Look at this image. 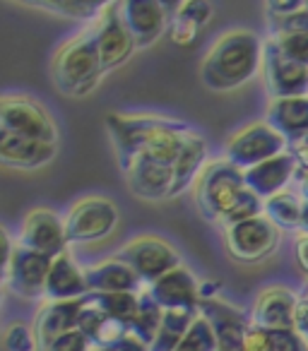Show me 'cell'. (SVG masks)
Here are the masks:
<instances>
[{"label": "cell", "mask_w": 308, "mask_h": 351, "mask_svg": "<svg viewBox=\"0 0 308 351\" xmlns=\"http://www.w3.org/2000/svg\"><path fill=\"white\" fill-rule=\"evenodd\" d=\"M106 130L113 140L116 154L145 156L174 169L178 154L186 147L188 137L196 128L183 121L162 116H147V113H108Z\"/></svg>", "instance_id": "6da1fadb"}, {"label": "cell", "mask_w": 308, "mask_h": 351, "mask_svg": "<svg viewBox=\"0 0 308 351\" xmlns=\"http://www.w3.org/2000/svg\"><path fill=\"white\" fill-rule=\"evenodd\" d=\"M196 202L207 221L224 226L265 215V200L246 186L244 171L226 159L210 161L205 166L196 183Z\"/></svg>", "instance_id": "7a4b0ae2"}, {"label": "cell", "mask_w": 308, "mask_h": 351, "mask_svg": "<svg viewBox=\"0 0 308 351\" xmlns=\"http://www.w3.org/2000/svg\"><path fill=\"white\" fill-rule=\"evenodd\" d=\"M263 49L260 36L250 29H229L212 44L200 63V80L212 92L239 89L258 75L263 68Z\"/></svg>", "instance_id": "3957f363"}, {"label": "cell", "mask_w": 308, "mask_h": 351, "mask_svg": "<svg viewBox=\"0 0 308 351\" xmlns=\"http://www.w3.org/2000/svg\"><path fill=\"white\" fill-rule=\"evenodd\" d=\"M51 77L60 94L73 99L87 97L99 87L104 68L99 58L94 27H87L78 36L58 46L51 60Z\"/></svg>", "instance_id": "277c9868"}, {"label": "cell", "mask_w": 308, "mask_h": 351, "mask_svg": "<svg viewBox=\"0 0 308 351\" xmlns=\"http://www.w3.org/2000/svg\"><path fill=\"white\" fill-rule=\"evenodd\" d=\"M284 152H289V142L268 121H253L226 140L224 159L239 166L241 171H248Z\"/></svg>", "instance_id": "5b68a950"}, {"label": "cell", "mask_w": 308, "mask_h": 351, "mask_svg": "<svg viewBox=\"0 0 308 351\" xmlns=\"http://www.w3.org/2000/svg\"><path fill=\"white\" fill-rule=\"evenodd\" d=\"M0 130L15 132L32 140L58 145V125L54 116L27 94H3L0 99Z\"/></svg>", "instance_id": "8992f818"}, {"label": "cell", "mask_w": 308, "mask_h": 351, "mask_svg": "<svg viewBox=\"0 0 308 351\" xmlns=\"http://www.w3.org/2000/svg\"><path fill=\"white\" fill-rule=\"evenodd\" d=\"M63 219L68 243H94L116 229L118 207L108 197L89 195L75 202Z\"/></svg>", "instance_id": "52a82bcc"}, {"label": "cell", "mask_w": 308, "mask_h": 351, "mask_svg": "<svg viewBox=\"0 0 308 351\" xmlns=\"http://www.w3.org/2000/svg\"><path fill=\"white\" fill-rule=\"evenodd\" d=\"M118 258L126 260L145 284H154L157 279L167 277L169 272L181 267V258L174 250V245H169L164 239L152 234H142L130 239L121 248Z\"/></svg>", "instance_id": "ba28073f"}, {"label": "cell", "mask_w": 308, "mask_h": 351, "mask_svg": "<svg viewBox=\"0 0 308 351\" xmlns=\"http://www.w3.org/2000/svg\"><path fill=\"white\" fill-rule=\"evenodd\" d=\"M226 248L239 263H263L279 248V229L265 215L226 226Z\"/></svg>", "instance_id": "9c48e42d"}, {"label": "cell", "mask_w": 308, "mask_h": 351, "mask_svg": "<svg viewBox=\"0 0 308 351\" xmlns=\"http://www.w3.org/2000/svg\"><path fill=\"white\" fill-rule=\"evenodd\" d=\"M116 156L132 195L147 202L169 200L174 186L171 166L145 159V156H132V154H116Z\"/></svg>", "instance_id": "30bf717a"}, {"label": "cell", "mask_w": 308, "mask_h": 351, "mask_svg": "<svg viewBox=\"0 0 308 351\" xmlns=\"http://www.w3.org/2000/svg\"><path fill=\"white\" fill-rule=\"evenodd\" d=\"M94 34H97V49L99 58H102L104 75L126 65L132 51H137L135 39H132L130 29H128L126 20H123L121 3H108L102 20L94 25Z\"/></svg>", "instance_id": "8fae6325"}, {"label": "cell", "mask_w": 308, "mask_h": 351, "mask_svg": "<svg viewBox=\"0 0 308 351\" xmlns=\"http://www.w3.org/2000/svg\"><path fill=\"white\" fill-rule=\"evenodd\" d=\"M54 267V260L46 258L41 253L25 248L17 243L12 248V255L3 263V274H5V284L25 298H39L44 296L46 279Z\"/></svg>", "instance_id": "7c38bea8"}, {"label": "cell", "mask_w": 308, "mask_h": 351, "mask_svg": "<svg viewBox=\"0 0 308 351\" xmlns=\"http://www.w3.org/2000/svg\"><path fill=\"white\" fill-rule=\"evenodd\" d=\"M20 245L41 253L46 258L56 260L65 255L68 248V236H65V219L58 217V212L49 207H36L22 219L20 226Z\"/></svg>", "instance_id": "4fadbf2b"}, {"label": "cell", "mask_w": 308, "mask_h": 351, "mask_svg": "<svg viewBox=\"0 0 308 351\" xmlns=\"http://www.w3.org/2000/svg\"><path fill=\"white\" fill-rule=\"evenodd\" d=\"M263 70L265 87L272 99H292L308 94V68L301 63H294L279 51L277 41L270 36L263 49Z\"/></svg>", "instance_id": "5bb4252c"}, {"label": "cell", "mask_w": 308, "mask_h": 351, "mask_svg": "<svg viewBox=\"0 0 308 351\" xmlns=\"http://www.w3.org/2000/svg\"><path fill=\"white\" fill-rule=\"evenodd\" d=\"M200 315L207 317V322L215 330L217 351H244L250 317L241 308L231 306L217 296H207L200 301Z\"/></svg>", "instance_id": "9a60e30c"}, {"label": "cell", "mask_w": 308, "mask_h": 351, "mask_svg": "<svg viewBox=\"0 0 308 351\" xmlns=\"http://www.w3.org/2000/svg\"><path fill=\"white\" fill-rule=\"evenodd\" d=\"M169 3L159 0H128L121 3L123 20L135 39L137 49H150L171 25V10Z\"/></svg>", "instance_id": "2e32d148"}, {"label": "cell", "mask_w": 308, "mask_h": 351, "mask_svg": "<svg viewBox=\"0 0 308 351\" xmlns=\"http://www.w3.org/2000/svg\"><path fill=\"white\" fill-rule=\"evenodd\" d=\"M154 301L164 308V311H193L200 313V301H202V287L191 269L176 267L174 272H169L167 277L157 279L154 284H150L147 289Z\"/></svg>", "instance_id": "e0dca14e"}, {"label": "cell", "mask_w": 308, "mask_h": 351, "mask_svg": "<svg viewBox=\"0 0 308 351\" xmlns=\"http://www.w3.org/2000/svg\"><path fill=\"white\" fill-rule=\"evenodd\" d=\"M298 317V296L287 287H270L258 293L250 311V322L268 332L294 330Z\"/></svg>", "instance_id": "ac0fdd59"}, {"label": "cell", "mask_w": 308, "mask_h": 351, "mask_svg": "<svg viewBox=\"0 0 308 351\" xmlns=\"http://www.w3.org/2000/svg\"><path fill=\"white\" fill-rule=\"evenodd\" d=\"M58 156V145H49V142L32 140V137H22L15 132L0 130V161L8 169H20V171H34L44 169Z\"/></svg>", "instance_id": "d6986e66"}, {"label": "cell", "mask_w": 308, "mask_h": 351, "mask_svg": "<svg viewBox=\"0 0 308 351\" xmlns=\"http://www.w3.org/2000/svg\"><path fill=\"white\" fill-rule=\"evenodd\" d=\"M84 298H78V301H49L41 308L34 320V335L36 341H39V351H46L56 339L78 330V315L84 306Z\"/></svg>", "instance_id": "ffe728a7"}, {"label": "cell", "mask_w": 308, "mask_h": 351, "mask_svg": "<svg viewBox=\"0 0 308 351\" xmlns=\"http://www.w3.org/2000/svg\"><path fill=\"white\" fill-rule=\"evenodd\" d=\"M296 161H294L292 152L274 156L270 161L253 166V169L244 171L246 173V186L260 197V200H270V197L284 193V188L289 186L292 178H296Z\"/></svg>", "instance_id": "44dd1931"}, {"label": "cell", "mask_w": 308, "mask_h": 351, "mask_svg": "<svg viewBox=\"0 0 308 351\" xmlns=\"http://www.w3.org/2000/svg\"><path fill=\"white\" fill-rule=\"evenodd\" d=\"M265 121L289 142V147L301 145L308 135V94L292 99H272Z\"/></svg>", "instance_id": "7402d4cb"}, {"label": "cell", "mask_w": 308, "mask_h": 351, "mask_svg": "<svg viewBox=\"0 0 308 351\" xmlns=\"http://www.w3.org/2000/svg\"><path fill=\"white\" fill-rule=\"evenodd\" d=\"M92 293H140L142 279L121 258H108L84 269Z\"/></svg>", "instance_id": "603a6c76"}, {"label": "cell", "mask_w": 308, "mask_h": 351, "mask_svg": "<svg viewBox=\"0 0 308 351\" xmlns=\"http://www.w3.org/2000/svg\"><path fill=\"white\" fill-rule=\"evenodd\" d=\"M89 293L92 291H89L84 269H80L68 253L56 258L49 279H46L44 298H49V301H78Z\"/></svg>", "instance_id": "cb8c5ba5"}, {"label": "cell", "mask_w": 308, "mask_h": 351, "mask_svg": "<svg viewBox=\"0 0 308 351\" xmlns=\"http://www.w3.org/2000/svg\"><path fill=\"white\" fill-rule=\"evenodd\" d=\"M205 159H207V142H205V137L196 130L188 137L186 147H183V152L178 154L176 164H174V186H171L169 200L183 195V193L193 186V181L200 178V173L207 166Z\"/></svg>", "instance_id": "d4e9b609"}, {"label": "cell", "mask_w": 308, "mask_h": 351, "mask_svg": "<svg viewBox=\"0 0 308 351\" xmlns=\"http://www.w3.org/2000/svg\"><path fill=\"white\" fill-rule=\"evenodd\" d=\"M198 315L200 313L193 311H164L162 327H159L154 341L150 344V351H176V346L188 335Z\"/></svg>", "instance_id": "484cf974"}, {"label": "cell", "mask_w": 308, "mask_h": 351, "mask_svg": "<svg viewBox=\"0 0 308 351\" xmlns=\"http://www.w3.org/2000/svg\"><path fill=\"white\" fill-rule=\"evenodd\" d=\"M301 212H303V200L296 193L284 191L279 195L265 200V217L279 231H301Z\"/></svg>", "instance_id": "4316f807"}, {"label": "cell", "mask_w": 308, "mask_h": 351, "mask_svg": "<svg viewBox=\"0 0 308 351\" xmlns=\"http://www.w3.org/2000/svg\"><path fill=\"white\" fill-rule=\"evenodd\" d=\"M32 5L44 8V10L54 12V15L68 17V20L89 22L94 27L102 20L108 3H99V0H39V3H32Z\"/></svg>", "instance_id": "83f0119b"}, {"label": "cell", "mask_w": 308, "mask_h": 351, "mask_svg": "<svg viewBox=\"0 0 308 351\" xmlns=\"http://www.w3.org/2000/svg\"><path fill=\"white\" fill-rule=\"evenodd\" d=\"M162 320H164V308L159 306L150 293L142 291L140 308H137L135 317H132V322L128 325V330H130L132 337H137V339L150 346L152 341H154V337H157L159 327H162Z\"/></svg>", "instance_id": "f1b7e54d"}, {"label": "cell", "mask_w": 308, "mask_h": 351, "mask_svg": "<svg viewBox=\"0 0 308 351\" xmlns=\"http://www.w3.org/2000/svg\"><path fill=\"white\" fill-rule=\"evenodd\" d=\"M140 293H92V298L108 317L130 325L140 308Z\"/></svg>", "instance_id": "f546056e"}, {"label": "cell", "mask_w": 308, "mask_h": 351, "mask_svg": "<svg viewBox=\"0 0 308 351\" xmlns=\"http://www.w3.org/2000/svg\"><path fill=\"white\" fill-rule=\"evenodd\" d=\"M176 351H217V337L207 317L198 315L188 335L176 346Z\"/></svg>", "instance_id": "4dcf8cb0"}, {"label": "cell", "mask_w": 308, "mask_h": 351, "mask_svg": "<svg viewBox=\"0 0 308 351\" xmlns=\"http://www.w3.org/2000/svg\"><path fill=\"white\" fill-rule=\"evenodd\" d=\"M272 39L289 60L308 68V32H284V34H272Z\"/></svg>", "instance_id": "1f68e13d"}, {"label": "cell", "mask_w": 308, "mask_h": 351, "mask_svg": "<svg viewBox=\"0 0 308 351\" xmlns=\"http://www.w3.org/2000/svg\"><path fill=\"white\" fill-rule=\"evenodd\" d=\"M5 349L8 351H39V341H36L34 327H27L22 322H15L5 330Z\"/></svg>", "instance_id": "d6a6232c"}, {"label": "cell", "mask_w": 308, "mask_h": 351, "mask_svg": "<svg viewBox=\"0 0 308 351\" xmlns=\"http://www.w3.org/2000/svg\"><path fill=\"white\" fill-rule=\"evenodd\" d=\"M171 12L178 17H186V20L196 22L198 27H205L207 22H210L212 12H215V8H212L210 3H202V0H186V3H176Z\"/></svg>", "instance_id": "836d02e7"}, {"label": "cell", "mask_w": 308, "mask_h": 351, "mask_svg": "<svg viewBox=\"0 0 308 351\" xmlns=\"http://www.w3.org/2000/svg\"><path fill=\"white\" fill-rule=\"evenodd\" d=\"M202 27H198L196 22L186 20V17H178L171 12V25H169V34H171V41L176 46H191L193 41H196L198 32H200Z\"/></svg>", "instance_id": "e575fe53"}, {"label": "cell", "mask_w": 308, "mask_h": 351, "mask_svg": "<svg viewBox=\"0 0 308 351\" xmlns=\"http://www.w3.org/2000/svg\"><path fill=\"white\" fill-rule=\"evenodd\" d=\"M272 335L274 351H308V341L301 332L294 327V330H277L270 332Z\"/></svg>", "instance_id": "d590c367"}, {"label": "cell", "mask_w": 308, "mask_h": 351, "mask_svg": "<svg viewBox=\"0 0 308 351\" xmlns=\"http://www.w3.org/2000/svg\"><path fill=\"white\" fill-rule=\"evenodd\" d=\"M46 351H92V344H89V339L82 332L73 330L60 337V339H56Z\"/></svg>", "instance_id": "8d00e7d4"}, {"label": "cell", "mask_w": 308, "mask_h": 351, "mask_svg": "<svg viewBox=\"0 0 308 351\" xmlns=\"http://www.w3.org/2000/svg\"><path fill=\"white\" fill-rule=\"evenodd\" d=\"M244 351H274L272 335L250 322L248 335H246V341H244Z\"/></svg>", "instance_id": "74e56055"}, {"label": "cell", "mask_w": 308, "mask_h": 351, "mask_svg": "<svg viewBox=\"0 0 308 351\" xmlns=\"http://www.w3.org/2000/svg\"><path fill=\"white\" fill-rule=\"evenodd\" d=\"M265 8H268L270 20H282V17L301 12L306 8V0H272V3H265Z\"/></svg>", "instance_id": "f35d334b"}, {"label": "cell", "mask_w": 308, "mask_h": 351, "mask_svg": "<svg viewBox=\"0 0 308 351\" xmlns=\"http://www.w3.org/2000/svg\"><path fill=\"white\" fill-rule=\"evenodd\" d=\"M294 258H296V265L301 267V272L308 277V234H301L294 241Z\"/></svg>", "instance_id": "ab89813d"}, {"label": "cell", "mask_w": 308, "mask_h": 351, "mask_svg": "<svg viewBox=\"0 0 308 351\" xmlns=\"http://www.w3.org/2000/svg\"><path fill=\"white\" fill-rule=\"evenodd\" d=\"M99 351H150V346L137 339V337L128 335V337H123L121 341H116V344L106 346V349H99Z\"/></svg>", "instance_id": "60d3db41"}, {"label": "cell", "mask_w": 308, "mask_h": 351, "mask_svg": "<svg viewBox=\"0 0 308 351\" xmlns=\"http://www.w3.org/2000/svg\"><path fill=\"white\" fill-rule=\"evenodd\" d=\"M289 152H292V156H294V161H296L298 171H308V145H306V142L289 147Z\"/></svg>", "instance_id": "b9f144b4"}, {"label": "cell", "mask_w": 308, "mask_h": 351, "mask_svg": "<svg viewBox=\"0 0 308 351\" xmlns=\"http://www.w3.org/2000/svg\"><path fill=\"white\" fill-rule=\"evenodd\" d=\"M296 183H298V195L308 202V171H296Z\"/></svg>", "instance_id": "7bdbcfd3"}, {"label": "cell", "mask_w": 308, "mask_h": 351, "mask_svg": "<svg viewBox=\"0 0 308 351\" xmlns=\"http://www.w3.org/2000/svg\"><path fill=\"white\" fill-rule=\"evenodd\" d=\"M296 330L301 332V335L306 337V341H308V315H298L296 317Z\"/></svg>", "instance_id": "ee69618b"}, {"label": "cell", "mask_w": 308, "mask_h": 351, "mask_svg": "<svg viewBox=\"0 0 308 351\" xmlns=\"http://www.w3.org/2000/svg\"><path fill=\"white\" fill-rule=\"evenodd\" d=\"M298 315H308V287L303 291V298H298Z\"/></svg>", "instance_id": "f6af8a7d"}, {"label": "cell", "mask_w": 308, "mask_h": 351, "mask_svg": "<svg viewBox=\"0 0 308 351\" xmlns=\"http://www.w3.org/2000/svg\"><path fill=\"white\" fill-rule=\"evenodd\" d=\"M301 234H308V202L303 200V212H301Z\"/></svg>", "instance_id": "bcb514c9"}, {"label": "cell", "mask_w": 308, "mask_h": 351, "mask_svg": "<svg viewBox=\"0 0 308 351\" xmlns=\"http://www.w3.org/2000/svg\"><path fill=\"white\" fill-rule=\"evenodd\" d=\"M303 142H306V145H308V135H306V140H303Z\"/></svg>", "instance_id": "7dc6e473"}, {"label": "cell", "mask_w": 308, "mask_h": 351, "mask_svg": "<svg viewBox=\"0 0 308 351\" xmlns=\"http://www.w3.org/2000/svg\"><path fill=\"white\" fill-rule=\"evenodd\" d=\"M306 8H308V0H306Z\"/></svg>", "instance_id": "c3c4849f"}, {"label": "cell", "mask_w": 308, "mask_h": 351, "mask_svg": "<svg viewBox=\"0 0 308 351\" xmlns=\"http://www.w3.org/2000/svg\"><path fill=\"white\" fill-rule=\"evenodd\" d=\"M92 351H99V349H92Z\"/></svg>", "instance_id": "681fc988"}]
</instances>
